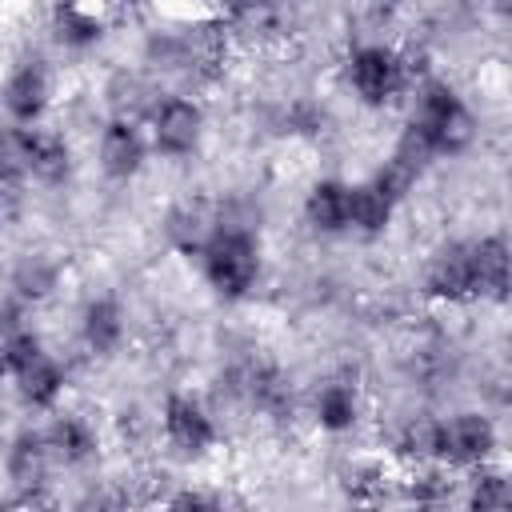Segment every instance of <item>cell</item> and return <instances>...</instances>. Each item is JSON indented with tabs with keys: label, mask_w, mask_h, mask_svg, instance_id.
<instances>
[{
	"label": "cell",
	"mask_w": 512,
	"mask_h": 512,
	"mask_svg": "<svg viewBox=\"0 0 512 512\" xmlns=\"http://www.w3.org/2000/svg\"><path fill=\"white\" fill-rule=\"evenodd\" d=\"M204 280L220 296H244L256 276H260V252L256 236H232V232H212L204 244Z\"/></svg>",
	"instance_id": "cell-1"
},
{
	"label": "cell",
	"mask_w": 512,
	"mask_h": 512,
	"mask_svg": "<svg viewBox=\"0 0 512 512\" xmlns=\"http://www.w3.org/2000/svg\"><path fill=\"white\" fill-rule=\"evenodd\" d=\"M348 84L364 104H388L408 84V64L384 44H364L348 60Z\"/></svg>",
	"instance_id": "cell-2"
},
{
	"label": "cell",
	"mask_w": 512,
	"mask_h": 512,
	"mask_svg": "<svg viewBox=\"0 0 512 512\" xmlns=\"http://www.w3.org/2000/svg\"><path fill=\"white\" fill-rule=\"evenodd\" d=\"M496 448V428L480 412H460L440 420V460L448 464H484Z\"/></svg>",
	"instance_id": "cell-3"
},
{
	"label": "cell",
	"mask_w": 512,
	"mask_h": 512,
	"mask_svg": "<svg viewBox=\"0 0 512 512\" xmlns=\"http://www.w3.org/2000/svg\"><path fill=\"white\" fill-rule=\"evenodd\" d=\"M200 132H204V112L200 104L184 100V96H168L156 104L152 112V140L160 152L168 156H184L200 144Z\"/></svg>",
	"instance_id": "cell-4"
},
{
	"label": "cell",
	"mask_w": 512,
	"mask_h": 512,
	"mask_svg": "<svg viewBox=\"0 0 512 512\" xmlns=\"http://www.w3.org/2000/svg\"><path fill=\"white\" fill-rule=\"evenodd\" d=\"M164 432H168L172 448H180L188 456L208 452V444L216 440L212 416L196 400H188V396H168V404H164Z\"/></svg>",
	"instance_id": "cell-5"
},
{
	"label": "cell",
	"mask_w": 512,
	"mask_h": 512,
	"mask_svg": "<svg viewBox=\"0 0 512 512\" xmlns=\"http://www.w3.org/2000/svg\"><path fill=\"white\" fill-rule=\"evenodd\" d=\"M4 108L16 124H32L48 108V72L40 64H20L4 84Z\"/></svg>",
	"instance_id": "cell-6"
},
{
	"label": "cell",
	"mask_w": 512,
	"mask_h": 512,
	"mask_svg": "<svg viewBox=\"0 0 512 512\" xmlns=\"http://www.w3.org/2000/svg\"><path fill=\"white\" fill-rule=\"evenodd\" d=\"M144 164V140L136 132L132 120H112L104 132H100V168L112 176V180H128L136 176Z\"/></svg>",
	"instance_id": "cell-7"
},
{
	"label": "cell",
	"mask_w": 512,
	"mask_h": 512,
	"mask_svg": "<svg viewBox=\"0 0 512 512\" xmlns=\"http://www.w3.org/2000/svg\"><path fill=\"white\" fill-rule=\"evenodd\" d=\"M472 256V296H492L504 300L508 292V244L500 236H484L468 244Z\"/></svg>",
	"instance_id": "cell-8"
},
{
	"label": "cell",
	"mask_w": 512,
	"mask_h": 512,
	"mask_svg": "<svg viewBox=\"0 0 512 512\" xmlns=\"http://www.w3.org/2000/svg\"><path fill=\"white\" fill-rule=\"evenodd\" d=\"M428 292L440 300H464L472 296V256L468 244H448L428 264Z\"/></svg>",
	"instance_id": "cell-9"
},
{
	"label": "cell",
	"mask_w": 512,
	"mask_h": 512,
	"mask_svg": "<svg viewBox=\"0 0 512 512\" xmlns=\"http://www.w3.org/2000/svg\"><path fill=\"white\" fill-rule=\"evenodd\" d=\"M8 480L20 488V492H36L44 480H48V468H52V448L44 436L36 432H24L12 440L8 448Z\"/></svg>",
	"instance_id": "cell-10"
},
{
	"label": "cell",
	"mask_w": 512,
	"mask_h": 512,
	"mask_svg": "<svg viewBox=\"0 0 512 512\" xmlns=\"http://www.w3.org/2000/svg\"><path fill=\"white\" fill-rule=\"evenodd\" d=\"M12 376H16V392L32 404V408H48L56 396H60V388H64V372H60V364L40 348L32 360H24L20 368H12Z\"/></svg>",
	"instance_id": "cell-11"
},
{
	"label": "cell",
	"mask_w": 512,
	"mask_h": 512,
	"mask_svg": "<svg viewBox=\"0 0 512 512\" xmlns=\"http://www.w3.org/2000/svg\"><path fill=\"white\" fill-rule=\"evenodd\" d=\"M72 168V152L64 144L60 132H44V128H28V176L44 180V184H60Z\"/></svg>",
	"instance_id": "cell-12"
},
{
	"label": "cell",
	"mask_w": 512,
	"mask_h": 512,
	"mask_svg": "<svg viewBox=\"0 0 512 512\" xmlns=\"http://www.w3.org/2000/svg\"><path fill=\"white\" fill-rule=\"evenodd\" d=\"M80 336H84V344H88L96 356H108V352L124 340V312H120V304L108 300V296L92 300V304L84 308V316H80Z\"/></svg>",
	"instance_id": "cell-13"
},
{
	"label": "cell",
	"mask_w": 512,
	"mask_h": 512,
	"mask_svg": "<svg viewBox=\"0 0 512 512\" xmlns=\"http://www.w3.org/2000/svg\"><path fill=\"white\" fill-rule=\"evenodd\" d=\"M304 216L316 232H340L348 228V184L340 180H320L308 200H304Z\"/></svg>",
	"instance_id": "cell-14"
},
{
	"label": "cell",
	"mask_w": 512,
	"mask_h": 512,
	"mask_svg": "<svg viewBox=\"0 0 512 512\" xmlns=\"http://www.w3.org/2000/svg\"><path fill=\"white\" fill-rule=\"evenodd\" d=\"M212 216L200 208V204H180V208H172L168 212V220H164V236L172 240V248H180V252H188V256H200L204 252V244L212 240Z\"/></svg>",
	"instance_id": "cell-15"
},
{
	"label": "cell",
	"mask_w": 512,
	"mask_h": 512,
	"mask_svg": "<svg viewBox=\"0 0 512 512\" xmlns=\"http://www.w3.org/2000/svg\"><path fill=\"white\" fill-rule=\"evenodd\" d=\"M420 132H428V140H432L436 152L456 156V152H464V148L476 140V116L468 112L464 100H456L448 112H440V116H436L428 128H420Z\"/></svg>",
	"instance_id": "cell-16"
},
{
	"label": "cell",
	"mask_w": 512,
	"mask_h": 512,
	"mask_svg": "<svg viewBox=\"0 0 512 512\" xmlns=\"http://www.w3.org/2000/svg\"><path fill=\"white\" fill-rule=\"evenodd\" d=\"M392 220V200L376 188V184H356L348 188V228L372 236V232H384Z\"/></svg>",
	"instance_id": "cell-17"
},
{
	"label": "cell",
	"mask_w": 512,
	"mask_h": 512,
	"mask_svg": "<svg viewBox=\"0 0 512 512\" xmlns=\"http://www.w3.org/2000/svg\"><path fill=\"white\" fill-rule=\"evenodd\" d=\"M356 416H360V400H356V388L352 384L332 380V384L320 388V396H316V420H320V428L344 432V428L356 424Z\"/></svg>",
	"instance_id": "cell-18"
},
{
	"label": "cell",
	"mask_w": 512,
	"mask_h": 512,
	"mask_svg": "<svg viewBox=\"0 0 512 512\" xmlns=\"http://www.w3.org/2000/svg\"><path fill=\"white\" fill-rule=\"evenodd\" d=\"M48 448H52V456H60L64 464H80V460H88L92 452H96V432L80 420V416H60L52 428H48Z\"/></svg>",
	"instance_id": "cell-19"
},
{
	"label": "cell",
	"mask_w": 512,
	"mask_h": 512,
	"mask_svg": "<svg viewBox=\"0 0 512 512\" xmlns=\"http://www.w3.org/2000/svg\"><path fill=\"white\" fill-rule=\"evenodd\" d=\"M60 280V268L48 260V256H24L16 268H12V288L20 300H44Z\"/></svg>",
	"instance_id": "cell-20"
},
{
	"label": "cell",
	"mask_w": 512,
	"mask_h": 512,
	"mask_svg": "<svg viewBox=\"0 0 512 512\" xmlns=\"http://www.w3.org/2000/svg\"><path fill=\"white\" fill-rule=\"evenodd\" d=\"M108 104L116 112V120H132L152 104V88L136 76V72H116L112 84H108Z\"/></svg>",
	"instance_id": "cell-21"
},
{
	"label": "cell",
	"mask_w": 512,
	"mask_h": 512,
	"mask_svg": "<svg viewBox=\"0 0 512 512\" xmlns=\"http://www.w3.org/2000/svg\"><path fill=\"white\" fill-rule=\"evenodd\" d=\"M52 28H56V36H60L68 48H84V44H92V40L100 36V20H96L88 8H80L76 0H64V4L56 8Z\"/></svg>",
	"instance_id": "cell-22"
},
{
	"label": "cell",
	"mask_w": 512,
	"mask_h": 512,
	"mask_svg": "<svg viewBox=\"0 0 512 512\" xmlns=\"http://www.w3.org/2000/svg\"><path fill=\"white\" fill-rule=\"evenodd\" d=\"M400 448L404 456H412L416 464H428V460H440V420L432 416H412L400 432Z\"/></svg>",
	"instance_id": "cell-23"
},
{
	"label": "cell",
	"mask_w": 512,
	"mask_h": 512,
	"mask_svg": "<svg viewBox=\"0 0 512 512\" xmlns=\"http://www.w3.org/2000/svg\"><path fill=\"white\" fill-rule=\"evenodd\" d=\"M212 228H216V232H232V236H256V228H260V208H256V200H248V196L224 200V204L216 208V216H212Z\"/></svg>",
	"instance_id": "cell-24"
},
{
	"label": "cell",
	"mask_w": 512,
	"mask_h": 512,
	"mask_svg": "<svg viewBox=\"0 0 512 512\" xmlns=\"http://www.w3.org/2000/svg\"><path fill=\"white\" fill-rule=\"evenodd\" d=\"M416 180H420V168H412V164H408V160H400V156H388L372 184H376V188L396 204V200H404V196L416 188Z\"/></svg>",
	"instance_id": "cell-25"
},
{
	"label": "cell",
	"mask_w": 512,
	"mask_h": 512,
	"mask_svg": "<svg viewBox=\"0 0 512 512\" xmlns=\"http://www.w3.org/2000/svg\"><path fill=\"white\" fill-rule=\"evenodd\" d=\"M468 504H476V508H508V504H512V484L504 480V472L480 468V472L472 476Z\"/></svg>",
	"instance_id": "cell-26"
},
{
	"label": "cell",
	"mask_w": 512,
	"mask_h": 512,
	"mask_svg": "<svg viewBox=\"0 0 512 512\" xmlns=\"http://www.w3.org/2000/svg\"><path fill=\"white\" fill-rule=\"evenodd\" d=\"M4 372H8V356H4V344H0V380H4Z\"/></svg>",
	"instance_id": "cell-27"
},
{
	"label": "cell",
	"mask_w": 512,
	"mask_h": 512,
	"mask_svg": "<svg viewBox=\"0 0 512 512\" xmlns=\"http://www.w3.org/2000/svg\"><path fill=\"white\" fill-rule=\"evenodd\" d=\"M8 132H12V128H8V120L0 116V144H4V136H8Z\"/></svg>",
	"instance_id": "cell-28"
},
{
	"label": "cell",
	"mask_w": 512,
	"mask_h": 512,
	"mask_svg": "<svg viewBox=\"0 0 512 512\" xmlns=\"http://www.w3.org/2000/svg\"><path fill=\"white\" fill-rule=\"evenodd\" d=\"M0 412H4V408H0Z\"/></svg>",
	"instance_id": "cell-29"
}]
</instances>
